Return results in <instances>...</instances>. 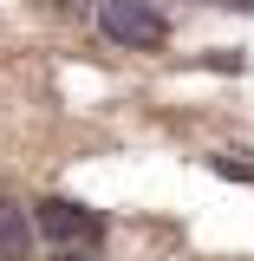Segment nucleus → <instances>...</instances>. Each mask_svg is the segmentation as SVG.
Masks as SVG:
<instances>
[{"label": "nucleus", "mask_w": 254, "mask_h": 261, "mask_svg": "<svg viewBox=\"0 0 254 261\" xmlns=\"http://www.w3.org/2000/svg\"><path fill=\"white\" fill-rule=\"evenodd\" d=\"M33 235H46L52 248H98L111 235V216L92 202H72V196H39L33 202Z\"/></svg>", "instance_id": "obj_1"}, {"label": "nucleus", "mask_w": 254, "mask_h": 261, "mask_svg": "<svg viewBox=\"0 0 254 261\" xmlns=\"http://www.w3.org/2000/svg\"><path fill=\"white\" fill-rule=\"evenodd\" d=\"M98 33L111 46H130V53H157L170 39V13L157 0H98Z\"/></svg>", "instance_id": "obj_2"}, {"label": "nucleus", "mask_w": 254, "mask_h": 261, "mask_svg": "<svg viewBox=\"0 0 254 261\" xmlns=\"http://www.w3.org/2000/svg\"><path fill=\"white\" fill-rule=\"evenodd\" d=\"M26 255H33V216L13 196H0V261H26Z\"/></svg>", "instance_id": "obj_3"}, {"label": "nucleus", "mask_w": 254, "mask_h": 261, "mask_svg": "<svg viewBox=\"0 0 254 261\" xmlns=\"http://www.w3.org/2000/svg\"><path fill=\"white\" fill-rule=\"evenodd\" d=\"M209 170L228 176V183H254V163H241V157H209Z\"/></svg>", "instance_id": "obj_4"}, {"label": "nucleus", "mask_w": 254, "mask_h": 261, "mask_svg": "<svg viewBox=\"0 0 254 261\" xmlns=\"http://www.w3.org/2000/svg\"><path fill=\"white\" fill-rule=\"evenodd\" d=\"M52 261H104V255H98V248H59Z\"/></svg>", "instance_id": "obj_5"}, {"label": "nucleus", "mask_w": 254, "mask_h": 261, "mask_svg": "<svg viewBox=\"0 0 254 261\" xmlns=\"http://www.w3.org/2000/svg\"><path fill=\"white\" fill-rule=\"evenodd\" d=\"M52 7H59V13H78V7H85V0H52Z\"/></svg>", "instance_id": "obj_6"}]
</instances>
